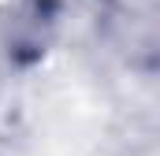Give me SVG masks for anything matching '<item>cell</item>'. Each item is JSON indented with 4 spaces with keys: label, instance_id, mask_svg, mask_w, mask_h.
I'll list each match as a JSON object with an SVG mask.
<instances>
[{
    "label": "cell",
    "instance_id": "6da1fadb",
    "mask_svg": "<svg viewBox=\"0 0 160 156\" xmlns=\"http://www.w3.org/2000/svg\"><path fill=\"white\" fill-rule=\"evenodd\" d=\"M60 22L56 0H19L8 19V52L11 56H41Z\"/></svg>",
    "mask_w": 160,
    "mask_h": 156
}]
</instances>
